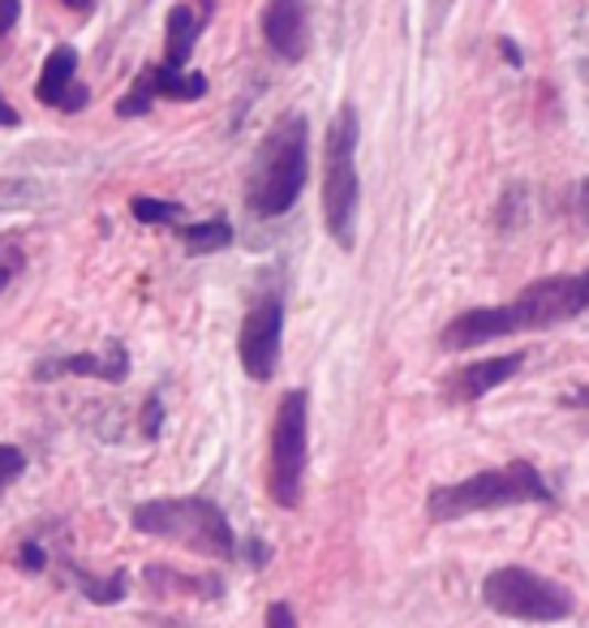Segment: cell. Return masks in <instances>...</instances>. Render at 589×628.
<instances>
[{
	"label": "cell",
	"instance_id": "obj_1",
	"mask_svg": "<svg viewBox=\"0 0 589 628\" xmlns=\"http://www.w3.org/2000/svg\"><path fill=\"white\" fill-rule=\"evenodd\" d=\"M589 311V272L577 275H547L520 289V297H512L504 306H477V311L456 314L443 332L439 345L448 354H465L477 345H491L499 336L516 332H547L568 318H581Z\"/></svg>",
	"mask_w": 589,
	"mask_h": 628
},
{
	"label": "cell",
	"instance_id": "obj_2",
	"mask_svg": "<svg viewBox=\"0 0 589 628\" xmlns=\"http://www.w3.org/2000/svg\"><path fill=\"white\" fill-rule=\"evenodd\" d=\"M306 172H311V125L302 113H284L250 164L245 207L259 220H275L293 211V202L306 190Z\"/></svg>",
	"mask_w": 589,
	"mask_h": 628
},
{
	"label": "cell",
	"instance_id": "obj_3",
	"mask_svg": "<svg viewBox=\"0 0 589 628\" xmlns=\"http://www.w3.org/2000/svg\"><path fill=\"white\" fill-rule=\"evenodd\" d=\"M520 504H555V491L529 461H508L504 470H482L465 482L434 486L427 495V516L434 525H448L473 512L520 509Z\"/></svg>",
	"mask_w": 589,
	"mask_h": 628
},
{
	"label": "cell",
	"instance_id": "obj_4",
	"mask_svg": "<svg viewBox=\"0 0 589 628\" xmlns=\"http://www.w3.org/2000/svg\"><path fill=\"white\" fill-rule=\"evenodd\" d=\"M134 530L177 543V547L207 555V559H233L236 534L224 509L207 495H181V500H147L134 509Z\"/></svg>",
	"mask_w": 589,
	"mask_h": 628
},
{
	"label": "cell",
	"instance_id": "obj_5",
	"mask_svg": "<svg viewBox=\"0 0 589 628\" xmlns=\"http://www.w3.org/2000/svg\"><path fill=\"white\" fill-rule=\"evenodd\" d=\"M357 138H361V121L354 104H345L327 125V156H323V224L340 250L357 245V207H361Z\"/></svg>",
	"mask_w": 589,
	"mask_h": 628
},
{
	"label": "cell",
	"instance_id": "obj_6",
	"mask_svg": "<svg viewBox=\"0 0 589 628\" xmlns=\"http://www.w3.org/2000/svg\"><path fill=\"white\" fill-rule=\"evenodd\" d=\"M482 603L495 616H508V620H520V625H559L577 607L572 589L534 573V568H520V564H504L495 573H486Z\"/></svg>",
	"mask_w": 589,
	"mask_h": 628
},
{
	"label": "cell",
	"instance_id": "obj_7",
	"mask_svg": "<svg viewBox=\"0 0 589 628\" xmlns=\"http://www.w3.org/2000/svg\"><path fill=\"white\" fill-rule=\"evenodd\" d=\"M306 457H311V393L293 388V393H284L280 409H275L272 457H267V495L275 500V509L302 504Z\"/></svg>",
	"mask_w": 589,
	"mask_h": 628
},
{
	"label": "cell",
	"instance_id": "obj_8",
	"mask_svg": "<svg viewBox=\"0 0 589 628\" xmlns=\"http://www.w3.org/2000/svg\"><path fill=\"white\" fill-rule=\"evenodd\" d=\"M280 349H284V302L280 297H263L254 311L245 314L241 336H236L241 370L254 384H267L280 370Z\"/></svg>",
	"mask_w": 589,
	"mask_h": 628
},
{
	"label": "cell",
	"instance_id": "obj_9",
	"mask_svg": "<svg viewBox=\"0 0 589 628\" xmlns=\"http://www.w3.org/2000/svg\"><path fill=\"white\" fill-rule=\"evenodd\" d=\"M263 40L280 61H302L311 52V0H267Z\"/></svg>",
	"mask_w": 589,
	"mask_h": 628
},
{
	"label": "cell",
	"instance_id": "obj_10",
	"mask_svg": "<svg viewBox=\"0 0 589 628\" xmlns=\"http://www.w3.org/2000/svg\"><path fill=\"white\" fill-rule=\"evenodd\" d=\"M74 74H78V52H74L70 43L52 48L48 61H43L40 86H35L40 104L61 108V113H82V108H86V86H78Z\"/></svg>",
	"mask_w": 589,
	"mask_h": 628
},
{
	"label": "cell",
	"instance_id": "obj_11",
	"mask_svg": "<svg viewBox=\"0 0 589 628\" xmlns=\"http://www.w3.org/2000/svg\"><path fill=\"white\" fill-rule=\"evenodd\" d=\"M520 366H525V354L482 357V362H470V366L452 370L443 393H448V400H482L486 393L504 388L512 375H520Z\"/></svg>",
	"mask_w": 589,
	"mask_h": 628
},
{
	"label": "cell",
	"instance_id": "obj_12",
	"mask_svg": "<svg viewBox=\"0 0 589 628\" xmlns=\"http://www.w3.org/2000/svg\"><path fill=\"white\" fill-rule=\"evenodd\" d=\"M61 375H82V379H104L120 384L129 375V354L125 345L113 341L108 354H70V357H43L35 366V379H61Z\"/></svg>",
	"mask_w": 589,
	"mask_h": 628
},
{
	"label": "cell",
	"instance_id": "obj_13",
	"mask_svg": "<svg viewBox=\"0 0 589 628\" xmlns=\"http://www.w3.org/2000/svg\"><path fill=\"white\" fill-rule=\"evenodd\" d=\"M194 43H198V18L186 4H177V9L168 13V52H164V65H168V70H186Z\"/></svg>",
	"mask_w": 589,
	"mask_h": 628
},
{
	"label": "cell",
	"instance_id": "obj_14",
	"mask_svg": "<svg viewBox=\"0 0 589 628\" xmlns=\"http://www.w3.org/2000/svg\"><path fill=\"white\" fill-rule=\"evenodd\" d=\"M181 241H186L190 254H220V250L233 245V224H229L224 216L198 220V224H186V229H181Z\"/></svg>",
	"mask_w": 589,
	"mask_h": 628
},
{
	"label": "cell",
	"instance_id": "obj_15",
	"mask_svg": "<svg viewBox=\"0 0 589 628\" xmlns=\"http://www.w3.org/2000/svg\"><path fill=\"white\" fill-rule=\"evenodd\" d=\"M151 86H156V100H202L207 95V78L202 74L168 70V65L151 70Z\"/></svg>",
	"mask_w": 589,
	"mask_h": 628
},
{
	"label": "cell",
	"instance_id": "obj_16",
	"mask_svg": "<svg viewBox=\"0 0 589 628\" xmlns=\"http://www.w3.org/2000/svg\"><path fill=\"white\" fill-rule=\"evenodd\" d=\"M40 198H43L40 181H27V177H0V211L35 207Z\"/></svg>",
	"mask_w": 589,
	"mask_h": 628
},
{
	"label": "cell",
	"instance_id": "obj_17",
	"mask_svg": "<svg viewBox=\"0 0 589 628\" xmlns=\"http://www.w3.org/2000/svg\"><path fill=\"white\" fill-rule=\"evenodd\" d=\"M151 104H156V86H151V70H147V74H138V82L129 86V95L117 104V117H147Z\"/></svg>",
	"mask_w": 589,
	"mask_h": 628
},
{
	"label": "cell",
	"instance_id": "obj_18",
	"mask_svg": "<svg viewBox=\"0 0 589 628\" xmlns=\"http://www.w3.org/2000/svg\"><path fill=\"white\" fill-rule=\"evenodd\" d=\"M134 220L143 224H172L181 220V202H168V198H134Z\"/></svg>",
	"mask_w": 589,
	"mask_h": 628
},
{
	"label": "cell",
	"instance_id": "obj_19",
	"mask_svg": "<svg viewBox=\"0 0 589 628\" xmlns=\"http://www.w3.org/2000/svg\"><path fill=\"white\" fill-rule=\"evenodd\" d=\"M70 573L78 577V586L86 589V598H91V603H117L120 594H125V573H117L113 582H95V577H86L78 564H70Z\"/></svg>",
	"mask_w": 589,
	"mask_h": 628
},
{
	"label": "cell",
	"instance_id": "obj_20",
	"mask_svg": "<svg viewBox=\"0 0 589 628\" xmlns=\"http://www.w3.org/2000/svg\"><path fill=\"white\" fill-rule=\"evenodd\" d=\"M22 470H27V452L13 448V443H0V491L13 486L22 478Z\"/></svg>",
	"mask_w": 589,
	"mask_h": 628
},
{
	"label": "cell",
	"instance_id": "obj_21",
	"mask_svg": "<svg viewBox=\"0 0 589 628\" xmlns=\"http://www.w3.org/2000/svg\"><path fill=\"white\" fill-rule=\"evenodd\" d=\"M18 564L27 568V573H43V564H48V555H43L40 543H22V551H18Z\"/></svg>",
	"mask_w": 589,
	"mask_h": 628
},
{
	"label": "cell",
	"instance_id": "obj_22",
	"mask_svg": "<svg viewBox=\"0 0 589 628\" xmlns=\"http://www.w3.org/2000/svg\"><path fill=\"white\" fill-rule=\"evenodd\" d=\"M263 628H297L293 607H288V603H272V607H267V625Z\"/></svg>",
	"mask_w": 589,
	"mask_h": 628
},
{
	"label": "cell",
	"instance_id": "obj_23",
	"mask_svg": "<svg viewBox=\"0 0 589 628\" xmlns=\"http://www.w3.org/2000/svg\"><path fill=\"white\" fill-rule=\"evenodd\" d=\"M18 18H22V0H0V35L13 31Z\"/></svg>",
	"mask_w": 589,
	"mask_h": 628
},
{
	"label": "cell",
	"instance_id": "obj_24",
	"mask_svg": "<svg viewBox=\"0 0 589 628\" xmlns=\"http://www.w3.org/2000/svg\"><path fill=\"white\" fill-rule=\"evenodd\" d=\"M159 414H164V405H159V396H151L147 409H143V431L147 435H159Z\"/></svg>",
	"mask_w": 589,
	"mask_h": 628
},
{
	"label": "cell",
	"instance_id": "obj_25",
	"mask_svg": "<svg viewBox=\"0 0 589 628\" xmlns=\"http://www.w3.org/2000/svg\"><path fill=\"white\" fill-rule=\"evenodd\" d=\"M499 52H504V61H508L512 70H520V65H525V56H520V48H516V43H512V40H499Z\"/></svg>",
	"mask_w": 589,
	"mask_h": 628
},
{
	"label": "cell",
	"instance_id": "obj_26",
	"mask_svg": "<svg viewBox=\"0 0 589 628\" xmlns=\"http://www.w3.org/2000/svg\"><path fill=\"white\" fill-rule=\"evenodd\" d=\"M564 405H568V409H589V384H586V388H577V393L564 396Z\"/></svg>",
	"mask_w": 589,
	"mask_h": 628
},
{
	"label": "cell",
	"instance_id": "obj_27",
	"mask_svg": "<svg viewBox=\"0 0 589 628\" xmlns=\"http://www.w3.org/2000/svg\"><path fill=\"white\" fill-rule=\"evenodd\" d=\"M18 125V113H13V104L0 95V129H13Z\"/></svg>",
	"mask_w": 589,
	"mask_h": 628
},
{
	"label": "cell",
	"instance_id": "obj_28",
	"mask_svg": "<svg viewBox=\"0 0 589 628\" xmlns=\"http://www.w3.org/2000/svg\"><path fill=\"white\" fill-rule=\"evenodd\" d=\"M250 559H254V568H263V559H267V555H272V547H263V543H259V538H250Z\"/></svg>",
	"mask_w": 589,
	"mask_h": 628
},
{
	"label": "cell",
	"instance_id": "obj_29",
	"mask_svg": "<svg viewBox=\"0 0 589 628\" xmlns=\"http://www.w3.org/2000/svg\"><path fill=\"white\" fill-rule=\"evenodd\" d=\"M577 211H581V216L589 220V177L581 181V195H577Z\"/></svg>",
	"mask_w": 589,
	"mask_h": 628
},
{
	"label": "cell",
	"instance_id": "obj_30",
	"mask_svg": "<svg viewBox=\"0 0 589 628\" xmlns=\"http://www.w3.org/2000/svg\"><path fill=\"white\" fill-rule=\"evenodd\" d=\"M9 275H13V268H0V289L9 284Z\"/></svg>",
	"mask_w": 589,
	"mask_h": 628
},
{
	"label": "cell",
	"instance_id": "obj_31",
	"mask_svg": "<svg viewBox=\"0 0 589 628\" xmlns=\"http://www.w3.org/2000/svg\"><path fill=\"white\" fill-rule=\"evenodd\" d=\"M65 4H70V9H86V4H91V0H65Z\"/></svg>",
	"mask_w": 589,
	"mask_h": 628
}]
</instances>
